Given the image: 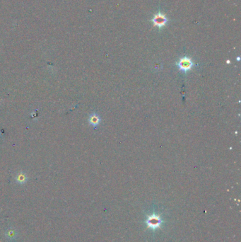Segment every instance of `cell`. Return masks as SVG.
<instances>
[{
  "label": "cell",
  "mask_w": 241,
  "mask_h": 242,
  "mask_svg": "<svg viewBox=\"0 0 241 242\" xmlns=\"http://www.w3.org/2000/svg\"><path fill=\"white\" fill-rule=\"evenodd\" d=\"M179 70L184 72H187V71L190 70L194 65V63L191 58L188 57H183L180 58L178 62L176 63Z\"/></svg>",
  "instance_id": "1"
},
{
  "label": "cell",
  "mask_w": 241,
  "mask_h": 242,
  "mask_svg": "<svg viewBox=\"0 0 241 242\" xmlns=\"http://www.w3.org/2000/svg\"><path fill=\"white\" fill-rule=\"evenodd\" d=\"M146 222L148 227L152 229H156L160 227L163 221L160 215H157L156 214H152L151 215L148 216V218L146 220Z\"/></svg>",
  "instance_id": "2"
},
{
  "label": "cell",
  "mask_w": 241,
  "mask_h": 242,
  "mask_svg": "<svg viewBox=\"0 0 241 242\" xmlns=\"http://www.w3.org/2000/svg\"><path fill=\"white\" fill-rule=\"evenodd\" d=\"M151 21L153 24H154V26L158 27V28L160 29L163 28L164 26H166V25L167 24L168 19L166 18L165 15L163 14L160 11H159L156 15H154Z\"/></svg>",
  "instance_id": "3"
},
{
  "label": "cell",
  "mask_w": 241,
  "mask_h": 242,
  "mask_svg": "<svg viewBox=\"0 0 241 242\" xmlns=\"http://www.w3.org/2000/svg\"><path fill=\"white\" fill-rule=\"evenodd\" d=\"M100 121H101V119H100L99 116L96 115V114L93 113L90 115L89 122L91 125H93V126H97V125L99 124Z\"/></svg>",
  "instance_id": "4"
},
{
  "label": "cell",
  "mask_w": 241,
  "mask_h": 242,
  "mask_svg": "<svg viewBox=\"0 0 241 242\" xmlns=\"http://www.w3.org/2000/svg\"><path fill=\"white\" fill-rule=\"evenodd\" d=\"M16 183H18L19 184H24L25 182L28 180V176H26V174L25 173L21 172L20 174H19L16 176Z\"/></svg>",
  "instance_id": "5"
},
{
  "label": "cell",
  "mask_w": 241,
  "mask_h": 242,
  "mask_svg": "<svg viewBox=\"0 0 241 242\" xmlns=\"http://www.w3.org/2000/svg\"><path fill=\"white\" fill-rule=\"evenodd\" d=\"M7 236L8 237V238L12 239V238H14V237L16 236V232L13 231L12 229H11L10 230H9V231H7Z\"/></svg>",
  "instance_id": "6"
}]
</instances>
